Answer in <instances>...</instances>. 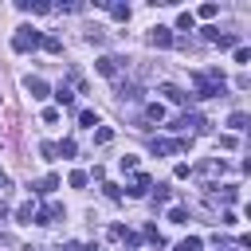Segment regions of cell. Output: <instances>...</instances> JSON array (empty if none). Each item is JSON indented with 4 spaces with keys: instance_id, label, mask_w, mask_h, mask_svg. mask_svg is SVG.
Listing matches in <instances>:
<instances>
[{
    "instance_id": "cell-20",
    "label": "cell",
    "mask_w": 251,
    "mask_h": 251,
    "mask_svg": "<svg viewBox=\"0 0 251 251\" xmlns=\"http://www.w3.org/2000/svg\"><path fill=\"white\" fill-rule=\"evenodd\" d=\"M169 224H188V212H184V208H173V212H169Z\"/></svg>"
},
{
    "instance_id": "cell-21",
    "label": "cell",
    "mask_w": 251,
    "mask_h": 251,
    "mask_svg": "<svg viewBox=\"0 0 251 251\" xmlns=\"http://www.w3.org/2000/svg\"><path fill=\"white\" fill-rule=\"evenodd\" d=\"M216 12H220V8H216V4H200V12H196V16H200V20H212V16H216Z\"/></svg>"
},
{
    "instance_id": "cell-23",
    "label": "cell",
    "mask_w": 251,
    "mask_h": 251,
    "mask_svg": "<svg viewBox=\"0 0 251 251\" xmlns=\"http://www.w3.org/2000/svg\"><path fill=\"white\" fill-rule=\"evenodd\" d=\"M145 239H153V243H157V247H161V243H165V239H161V231H157V227H153V224H149V227H145Z\"/></svg>"
},
{
    "instance_id": "cell-5",
    "label": "cell",
    "mask_w": 251,
    "mask_h": 251,
    "mask_svg": "<svg viewBox=\"0 0 251 251\" xmlns=\"http://www.w3.org/2000/svg\"><path fill=\"white\" fill-rule=\"evenodd\" d=\"M161 94H165L173 106H184V102H188V94H184L180 86H173V82H161Z\"/></svg>"
},
{
    "instance_id": "cell-26",
    "label": "cell",
    "mask_w": 251,
    "mask_h": 251,
    "mask_svg": "<svg viewBox=\"0 0 251 251\" xmlns=\"http://www.w3.org/2000/svg\"><path fill=\"white\" fill-rule=\"evenodd\" d=\"M4 184H8V176H4V173H0V188H4Z\"/></svg>"
},
{
    "instance_id": "cell-4",
    "label": "cell",
    "mask_w": 251,
    "mask_h": 251,
    "mask_svg": "<svg viewBox=\"0 0 251 251\" xmlns=\"http://www.w3.org/2000/svg\"><path fill=\"white\" fill-rule=\"evenodd\" d=\"M24 86H27V94H31V98H47V82H43L39 75H27V78H24Z\"/></svg>"
},
{
    "instance_id": "cell-17",
    "label": "cell",
    "mask_w": 251,
    "mask_h": 251,
    "mask_svg": "<svg viewBox=\"0 0 251 251\" xmlns=\"http://www.w3.org/2000/svg\"><path fill=\"white\" fill-rule=\"evenodd\" d=\"M55 102H59V106H71V102H75V94H71L67 86H59V90H55Z\"/></svg>"
},
{
    "instance_id": "cell-9",
    "label": "cell",
    "mask_w": 251,
    "mask_h": 251,
    "mask_svg": "<svg viewBox=\"0 0 251 251\" xmlns=\"http://www.w3.org/2000/svg\"><path fill=\"white\" fill-rule=\"evenodd\" d=\"M39 47H43V51H51V55H59V51H63V39H59V35H43V43H39Z\"/></svg>"
},
{
    "instance_id": "cell-3",
    "label": "cell",
    "mask_w": 251,
    "mask_h": 251,
    "mask_svg": "<svg viewBox=\"0 0 251 251\" xmlns=\"http://www.w3.org/2000/svg\"><path fill=\"white\" fill-rule=\"evenodd\" d=\"M118 63H122V59H110V55H102L94 67H98V75H106V78H118V71H122Z\"/></svg>"
},
{
    "instance_id": "cell-14",
    "label": "cell",
    "mask_w": 251,
    "mask_h": 251,
    "mask_svg": "<svg viewBox=\"0 0 251 251\" xmlns=\"http://www.w3.org/2000/svg\"><path fill=\"white\" fill-rule=\"evenodd\" d=\"M55 188H59V176H55V173H51V176H43V180L35 184V192H55Z\"/></svg>"
},
{
    "instance_id": "cell-15",
    "label": "cell",
    "mask_w": 251,
    "mask_h": 251,
    "mask_svg": "<svg viewBox=\"0 0 251 251\" xmlns=\"http://www.w3.org/2000/svg\"><path fill=\"white\" fill-rule=\"evenodd\" d=\"M78 122H82V129H94V126H98V114H94V110H82Z\"/></svg>"
},
{
    "instance_id": "cell-16",
    "label": "cell",
    "mask_w": 251,
    "mask_h": 251,
    "mask_svg": "<svg viewBox=\"0 0 251 251\" xmlns=\"http://www.w3.org/2000/svg\"><path fill=\"white\" fill-rule=\"evenodd\" d=\"M110 16L114 20H129V4H110Z\"/></svg>"
},
{
    "instance_id": "cell-2",
    "label": "cell",
    "mask_w": 251,
    "mask_h": 251,
    "mask_svg": "<svg viewBox=\"0 0 251 251\" xmlns=\"http://www.w3.org/2000/svg\"><path fill=\"white\" fill-rule=\"evenodd\" d=\"M149 43H153V47H173V43H176V39H173V27H161V24L149 27Z\"/></svg>"
},
{
    "instance_id": "cell-12",
    "label": "cell",
    "mask_w": 251,
    "mask_h": 251,
    "mask_svg": "<svg viewBox=\"0 0 251 251\" xmlns=\"http://www.w3.org/2000/svg\"><path fill=\"white\" fill-rule=\"evenodd\" d=\"M145 118H149V122H161V118H165V106H161V102H149V106H145Z\"/></svg>"
},
{
    "instance_id": "cell-6",
    "label": "cell",
    "mask_w": 251,
    "mask_h": 251,
    "mask_svg": "<svg viewBox=\"0 0 251 251\" xmlns=\"http://www.w3.org/2000/svg\"><path fill=\"white\" fill-rule=\"evenodd\" d=\"M118 98H122V102H137V98H141L137 82H118Z\"/></svg>"
},
{
    "instance_id": "cell-8",
    "label": "cell",
    "mask_w": 251,
    "mask_h": 251,
    "mask_svg": "<svg viewBox=\"0 0 251 251\" xmlns=\"http://www.w3.org/2000/svg\"><path fill=\"white\" fill-rule=\"evenodd\" d=\"M16 220H20V224H31V220H35V204H31V200L20 204V208H16Z\"/></svg>"
},
{
    "instance_id": "cell-7",
    "label": "cell",
    "mask_w": 251,
    "mask_h": 251,
    "mask_svg": "<svg viewBox=\"0 0 251 251\" xmlns=\"http://www.w3.org/2000/svg\"><path fill=\"white\" fill-rule=\"evenodd\" d=\"M149 188H153V180H149L145 173H137V176H133V184H129V196H145Z\"/></svg>"
},
{
    "instance_id": "cell-25",
    "label": "cell",
    "mask_w": 251,
    "mask_h": 251,
    "mask_svg": "<svg viewBox=\"0 0 251 251\" xmlns=\"http://www.w3.org/2000/svg\"><path fill=\"white\" fill-rule=\"evenodd\" d=\"M4 216H8V204H4V200H0V220H4Z\"/></svg>"
},
{
    "instance_id": "cell-10",
    "label": "cell",
    "mask_w": 251,
    "mask_h": 251,
    "mask_svg": "<svg viewBox=\"0 0 251 251\" xmlns=\"http://www.w3.org/2000/svg\"><path fill=\"white\" fill-rule=\"evenodd\" d=\"M110 141H114V129L110 126H98L94 129V145H110Z\"/></svg>"
},
{
    "instance_id": "cell-11",
    "label": "cell",
    "mask_w": 251,
    "mask_h": 251,
    "mask_svg": "<svg viewBox=\"0 0 251 251\" xmlns=\"http://www.w3.org/2000/svg\"><path fill=\"white\" fill-rule=\"evenodd\" d=\"M176 27H180V31H192V27H196V16H192V12H180V16H176Z\"/></svg>"
},
{
    "instance_id": "cell-19",
    "label": "cell",
    "mask_w": 251,
    "mask_h": 251,
    "mask_svg": "<svg viewBox=\"0 0 251 251\" xmlns=\"http://www.w3.org/2000/svg\"><path fill=\"white\" fill-rule=\"evenodd\" d=\"M71 188H86V173H82V169L71 173Z\"/></svg>"
},
{
    "instance_id": "cell-24",
    "label": "cell",
    "mask_w": 251,
    "mask_h": 251,
    "mask_svg": "<svg viewBox=\"0 0 251 251\" xmlns=\"http://www.w3.org/2000/svg\"><path fill=\"white\" fill-rule=\"evenodd\" d=\"M39 153H43L47 161H55V145H51V141H43V145H39Z\"/></svg>"
},
{
    "instance_id": "cell-13",
    "label": "cell",
    "mask_w": 251,
    "mask_h": 251,
    "mask_svg": "<svg viewBox=\"0 0 251 251\" xmlns=\"http://www.w3.org/2000/svg\"><path fill=\"white\" fill-rule=\"evenodd\" d=\"M227 126H231L235 133H239V129H247V114H243V110H235V114L227 118Z\"/></svg>"
},
{
    "instance_id": "cell-18",
    "label": "cell",
    "mask_w": 251,
    "mask_h": 251,
    "mask_svg": "<svg viewBox=\"0 0 251 251\" xmlns=\"http://www.w3.org/2000/svg\"><path fill=\"white\" fill-rule=\"evenodd\" d=\"M55 153H63V157H75V141H71V137H63V141L55 145Z\"/></svg>"
},
{
    "instance_id": "cell-1",
    "label": "cell",
    "mask_w": 251,
    "mask_h": 251,
    "mask_svg": "<svg viewBox=\"0 0 251 251\" xmlns=\"http://www.w3.org/2000/svg\"><path fill=\"white\" fill-rule=\"evenodd\" d=\"M39 43H43V35H39L35 27H27V24L16 27V35H12V47H16V51H35Z\"/></svg>"
},
{
    "instance_id": "cell-22",
    "label": "cell",
    "mask_w": 251,
    "mask_h": 251,
    "mask_svg": "<svg viewBox=\"0 0 251 251\" xmlns=\"http://www.w3.org/2000/svg\"><path fill=\"white\" fill-rule=\"evenodd\" d=\"M235 196H239V192H235V188H231V184H227V188H224V192H216V200H224V204H231V200H235Z\"/></svg>"
}]
</instances>
